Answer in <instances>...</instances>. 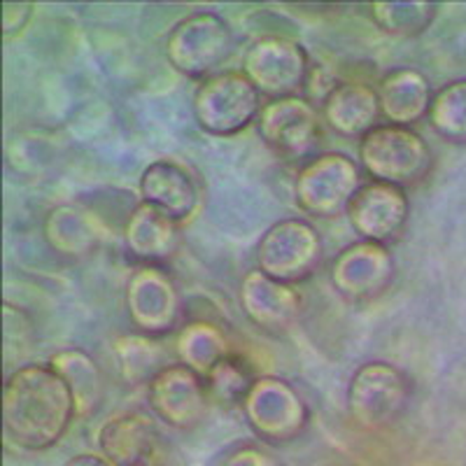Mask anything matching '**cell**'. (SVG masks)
Listing matches in <instances>:
<instances>
[{"instance_id":"cell-1","label":"cell","mask_w":466,"mask_h":466,"mask_svg":"<svg viewBox=\"0 0 466 466\" xmlns=\"http://www.w3.org/2000/svg\"><path fill=\"white\" fill-rule=\"evenodd\" d=\"M77 418L75 399L64 378L49 364L16 366L3 387V427L24 451H47Z\"/></svg>"},{"instance_id":"cell-2","label":"cell","mask_w":466,"mask_h":466,"mask_svg":"<svg viewBox=\"0 0 466 466\" xmlns=\"http://www.w3.org/2000/svg\"><path fill=\"white\" fill-rule=\"evenodd\" d=\"M357 161L373 180L413 187L430 175L431 147L413 127L382 122L357 143Z\"/></svg>"},{"instance_id":"cell-3","label":"cell","mask_w":466,"mask_h":466,"mask_svg":"<svg viewBox=\"0 0 466 466\" xmlns=\"http://www.w3.org/2000/svg\"><path fill=\"white\" fill-rule=\"evenodd\" d=\"M261 94L243 70H218L191 96V115L208 136L228 138L257 122Z\"/></svg>"},{"instance_id":"cell-4","label":"cell","mask_w":466,"mask_h":466,"mask_svg":"<svg viewBox=\"0 0 466 466\" xmlns=\"http://www.w3.org/2000/svg\"><path fill=\"white\" fill-rule=\"evenodd\" d=\"M413 380L392 361H366L348 382L350 418L364 430H385L397 422L410 406Z\"/></svg>"},{"instance_id":"cell-5","label":"cell","mask_w":466,"mask_h":466,"mask_svg":"<svg viewBox=\"0 0 466 466\" xmlns=\"http://www.w3.org/2000/svg\"><path fill=\"white\" fill-rule=\"evenodd\" d=\"M175 70L191 80H206L233 52V31L222 15L194 10L170 28L164 45Z\"/></svg>"},{"instance_id":"cell-6","label":"cell","mask_w":466,"mask_h":466,"mask_svg":"<svg viewBox=\"0 0 466 466\" xmlns=\"http://www.w3.org/2000/svg\"><path fill=\"white\" fill-rule=\"evenodd\" d=\"M361 185L360 161L343 152H319L308 157L297 170L294 198L306 215L334 219L345 215Z\"/></svg>"},{"instance_id":"cell-7","label":"cell","mask_w":466,"mask_h":466,"mask_svg":"<svg viewBox=\"0 0 466 466\" xmlns=\"http://www.w3.org/2000/svg\"><path fill=\"white\" fill-rule=\"evenodd\" d=\"M322 259V236L303 218L280 219L266 228L257 245V268L285 285H299L313 278Z\"/></svg>"},{"instance_id":"cell-8","label":"cell","mask_w":466,"mask_h":466,"mask_svg":"<svg viewBox=\"0 0 466 466\" xmlns=\"http://www.w3.org/2000/svg\"><path fill=\"white\" fill-rule=\"evenodd\" d=\"M240 408L249 430L268 443L299 439L310 422V406L299 387L278 376H257Z\"/></svg>"},{"instance_id":"cell-9","label":"cell","mask_w":466,"mask_h":466,"mask_svg":"<svg viewBox=\"0 0 466 466\" xmlns=\"http://www.w3.org/2000/svg\"><path fill=\"white\" fill-rule=\"evenodd\" d=\"M310 56L299 40L287 35H261L243 56V73L268 98L301 96L310 75Z\"/></svg>"},{"instance_id":"cell-10","label":"cell","mask_w":466,"mask_h":466,"mask_svg":"<svg viewBox=\"0 0 466 466\" xmlns=\"http://www.w3.org/2000/svg\"><path fill=\"white\" fill-rule=\"evenodd\" d=\"M124 299L128 319L138 334L159 339L180 324L182 294L164 266H136L128 276Z\"/></svg>"},{"instance_id":"cell-11","label":"cell","mask_w":466,"mask_h":466,"mask_svg":"<svg viewBox=\"0 0 466 466\" xmlns=\"http://www.w3.org/2000/svg\"><path fill=\"white\" fill-rule=\"evenodd\" d=\"M397 261L392 249L373 240H357L340 249L329 268V282L339 297L352 303L378 299L392 287Z\"/></svg>"},{"instance_id":"cell-12","label":"cell","mask_w":466,"mask_h":466,"mask_svg":"<svg viewBox=\"0 0 466 466\" xmlns=\"http://www.w3.org/2000/svg\"><path fill=\"white\" fill-rule=\"evenodd\" d=\"M319 116L306 96L268 98L257 116V131L280 159H303L319 143Z\"/></svg>"},{"instance_id":"cell-13","label":"cell","mask_w":466,"mask_h":466,"mask_svg":"<svg viewBox=\"0 0 466 466\" xmlns=\"http://www.w3.org/2000/svg\"><path fill=\"white\" fill-rule=\"evenodd\" d=\"M147 403L154 418L185 431L206 418L210 394L203 376L182 361H170L147 382Z\"/></svg>"},{"instance_id":"cell-14","label":"cell","mask_w":466,"mask_h":466,"mask_svg":"<svg viewBox=\"0 0 466 466\" xmlns=\"http://www.w3.org/2000/svg\"><path fill=\"white\" fill-rule=\"evenodd\" d=\"M350 227L361 240L387 245L394 240L410 218V198L406 189L390 182L369 180L357 189L348 210Z\"/></svg>"},{"instance_id":"cell-15","label":"cell","mask_w":466,"mask_h":466,"mask_svg":"<svg viewBox=\"0 0 466 466\" xmlns=\"http://www.w3.org/2000/svg\"><path fill=\"white\" fill-rule=\"evenodd\" d=\"M240 308L255 327L280 334L299 322L303 313L301 291L264 276L259 268L248 270L238 289Z\"/></svg>"},{"instance_id":"cell-16","label":"cell","mask_w":466,"mask_h":466,"mask_svg":"<svg viewBox=\"0 0 466 466\" xmlns=\"http://www.w3.org/2000/svg\"><path fill=\"white\" fill-rule=\"evenodd\" d=\"M98 445L112 466H154L161 455V431L152 415L127 410L103 422Z\"/></svg>"},{"instance_id":"cell-17","label":"cell","mask_w":466,"mask_h":466,"mask_svg":"<svg viewBox=\"0 0 466 466\" xmlns=\"http://www.w3.org/2000/svg\"><path fill=\"white\" fill-rule=\"evenodd\" d=\"M127 255L138 266H161L177 252L182 243L180 222L168 218L159 208L140 201L131 208L122 228Z\"/></svg>"},{"instance_id":"cell-18","label":"cell","mask_w":466,"mask_h":466,"mask_svg":"<svg viewBox=\"0 0 466 466\" xmlns=\"http://www.w3.org/2000/svg\"><path fill=\"white\" fill-rule=\"evenodd\" d=\"M319 115L343 138H364L382 116L376 86L360 80L336 82L319 103Z\"/></svg>"},{"instance_id":"cell-19","label":"cell","mask_w":466,"mask_h":466,"mask_svg":"<svg viewBox=\"0 0 466 466\" xmlns=\"http://www.w3.org/2000/svg\"><path fill=\"white\" fill-rule=\"evenodd\" d=\"M138 187L145 203L159 208L177 222L189 219L201 201L197 177L185 164L175 159L152 161L140 175Z\"/></svg>"},{"instance_id":"cell-20","label":"cell","mask_w":466,"mask_h":466,"mask_svg":"<svg viewBox=\"0 0 466 466\" xmlns=\"http://www.w3.org/2000/svg\"><path fill=\"white\" fill-rule=\"evenodd\" d=\"M43 236L49 248L68 259H82L98 249L106 227L101 215L82 203H64L47 212Z\"/></svg>"},{"instance_id":"cell-21","label":"cell","mask_w":466,"mask_h":466,"mask_svg":"<svg viewBox=\"0 0 466 466\" xmlns=\"http://www.w3.org/2000/svg\"><path fill=\"white\" fill-rule=\"evenodd\" d=\"M380 112L390 124L413 127L430 115L434 89L427 75L410 66L387 70L376 85Z\"/></svg>"},{"instance_id":"cell-22","label":"cell","mask_w":466,"mask_h":466,"mask_svg":"<svg viewBox=\"0 0 466 466\" xmlns=\"http://www.w3.org/2000/svg\"><path fill=\"white\" fill-rule=\"evenodd\" d=\"M58 376L64 378L70 394L75 399L77 418H86L101 406L106 397V378L101 366L96 364L94 357L82 348H61L47 360Z\"/></svg>"},{"instance_id":"cell-23","label":"cell","mask_w":466,"mask_h":466,"mask_svg":"<svg viewBox=\"0 0 466 466\" xmlns=\"http://www.w3.org/2000/svg\"><path fill=\"white\" fill-rule=\"evenodd\" d=\"M233 350L231 339L222 324L212 319H189L177 329L175 336V355L177 361L206 378L215 364L228 357Z\"/></svg>"},{"instance_id":"cell-24","label":"cell","mask_w":466,"mask_h":466,"mask_svg":"<svg viewBox=\"0 0 466 466\" xmlns=\"http://www.w3.org/2000/svg\"><path fill=\"white\" fill-rule=\"evenodd\" d=\"M112 355H115L119 376L128 385L149 382L168 364L164 355V348L152 336L145 334H124L119 339H115V343H112Z\"/></svg>"},{"instance_id":"cell-25","label":"cell","mask_w":466,"mask_h":466,"mask_svg":"<svg viewBox=\"0 0 466 466\" xmlns=\"http://www.w3.org/2000/svg\"><path fill=\"white\" fill-rule=\"evenodd\" d=\"M369 15L382 33L413 37L431 26L436 16V3H427V0H380V3L369 5Z\"/></svg>"},{"instance_id":"cell-26","label":"cell","mask_w":466,"mask_h":466,"mask_svg":"<svg viewBox=\"0 0 466 466\" xmlns=\"http://www.w3.org/2000/svg\"><path fill=\"white\" fill-rule=\"evenodd\" d=\"M427 119L436 136L448 143L466 145V77L434 91Z\"/></svg>"},{"instance_id":"cell-27","label":"cell","mask_w":466,"mask_h":466,"mask_svg":"<svg viewBox=\"0 0 466 466\" xmlns=\"http://www.w3.org/2000/svg\"><path fill=\"white\" fill-rule=\"evenodd\" d=\"M203 380H206L210 401L231 406V403H243L245 394L252 387V382L257 380V376L249 361L236 350L228 357H224L219 364L212 366L210 373Z\"/></svg>"},{"instance_id":"cell-28","label":"cell","mask_w":466,"mask_h":466,"mask_svg":"<svg viewBox=\"0 0 466 466\" xmlns=\"http://www.w3.org/2000/svg\"><path fill=\"white\" fill-rule=\"evenodd\" d=\"M222 466H282L273 452H268L266 448L255 443L238 445L236 451L228 452L224 457Z\"/></svg>"},{"instance_id":"cell-29","label":"cell","mask_w":466,"mask_h":466,"mask_svg":"<svg viewBox=\"0 0 466 466\" xmlns=\"http://www.w3.org/2000/svg\"><path fill=\"white\" fill-rule=\"evenodd\" d=\"M33 3H3V26L5 35H12L15 31H22L33 15Z\"/></svg>"},{"instance_id":"cell-30","label":"cell","mask_w":466,"mask_h":466,"mask_svg":"<svg viewBox=\"0 0 466 466\" xmlns=\"http://www.w3.org/2000/svg\"><path fill=\"white\" fill-rule=\"evenodd\" d=\"M64 466H112L106 457L91 455V452H82V455H75L66 461Z\"/></svg>"}]
</instances>
